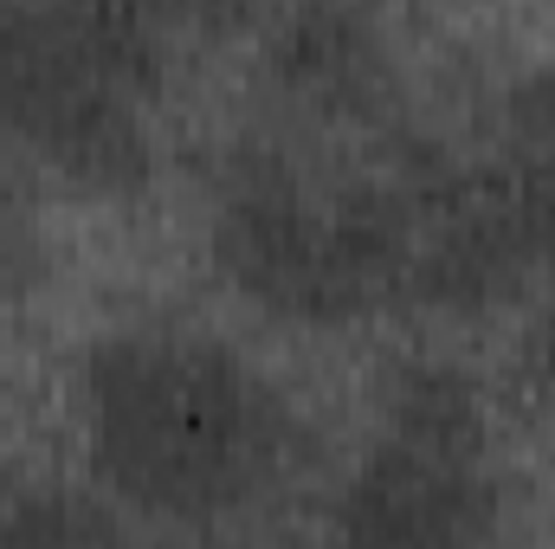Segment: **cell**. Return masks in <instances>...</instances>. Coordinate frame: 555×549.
<instances>
[{
	"instance_id": "6da1fadb",
	"label": "cell",
	"mask_w": 555,
	"mask_h": 549,
	"mask_svg": "<svg viewBox=\"0 0 555 549\" xmlns=\"http://www.w3.org/2000/svg\"><path fill=\"white\" fill-rule=\"evenodd\" d=\"M85 446L117 505L214 524L266 505L304 459L297 413L207 330L124 323L85 356Z\"/></svg>"
},
{
	"instance_id": "8fae6325",
	"label": "cell",
	"mask_w": 555,
	"mask_h": 549,
	"mask_svg": "<svg viewBox=\"0 0 555 549\" xmlns=\"http://www.w3.org/2000/svg\"><path fill=\"white\" fill-rule=\"evenodd\" d=\"M524 356H530V382H543L555 395V310L530 330V349H524Z\"/></svg>"
},
{
	"instance_id": "30bf717a",
	"label": "cell",
	"mask_w": 555,
	"mask_h": 549,
	"mask_svg": "<svg viewBox=\"0 0 555 549\" xmlns=\"http://www.w3.org/2000/svg\"><path fill=\"white\" fill-rule=\"evenodd\" d=\"M26 259H33V233H26L20 194H13L7 175H0V291H13V284L26 278Z\"/></svg>"
},
{
	"instance_id": "7a4b0ae2",
	"label": "cell",
	"mask_w": 555,
	"mask_h": 549,
	"mask_svg": "<svg viewBox=\"0 0 555 549\" xmlns=\"http://www.w3.org/2000/svg\"><path fill=\"white\" fill-rule=\"evenodd\" d=\"M382 310L478 317L524 291L537 246L498 162H465L401 124L375 130V155L349 175Z\"/></svg>"
},
{
	"instance_id": "52a82bcc",
	"label": "cell",
	"mask_w": 555,
	"mask_h": 549,
	"mask_svg": "<svg viewBox=\"0 0 555 549\" xmlns=\"http://www.w3.org/2000/svg\"><path fill=\"white\" fill-rule=\"evenodd\" d=\"M537 266H555V72H530L504 98V155H498Z\"/></svg>"
},
{
	"instance_id": "3957f363",
	"label": "cell",
	"mask_w": 555,
	"mask_h": 549,
	"mask_svg": "<svg viewBox=\"0 0 555 549\" xmlns=\"http://www.w3.org/2000/svg\"><path fill=\"white\" fill-rule=\"evenodd\" d=\"M162 59L65 0H0V137L85 194H142L155 175Z\"/></svg>"
},
{
	"instance_id": "ba28073f",
	"label": "cell",
	"mask_w": 555,
	"mask_h": 549,
	"mask_svg": "<svg viewBox=\"0 0 555 549\" xmlns=\"http://www.w3.org/2000/svg\"><path fill=\"white\" fill-rule=\"evenodd\" d=\"M65 7L91 13L98 26L124 33L130 46L155 52V59H168V46L181 33H207V26H220L233 13V0H65Z\"/></svg>"
},
{
	"instance_id": "8992f818",
	"label": "cell",
	"mask_w": 555,
	"mask_h": 549,
	"mask_svg": "<svg viewBox=\"0 0 555 549\" xmlns=\"http://www.w3.org/2000/svg\"><path fill=\"white\" fill-rule=\"evenodd\" d=\"M278 98L336 130L395 124V59L375 20L349 0H291L266 33Z\"/></svg>"
},
{
	"instance_id": "5b68a950",
	"label": "cell",
	"mask_w": 555,
	"mask_h": 549,
	"mask_svg": "<svg viewBox=\"0 0 555 549\" xmlns=\"http://www.w3.org/2000/svg\"><path fill=\"white\" fill-rule=\"evenodd\" d=\"M336 531L356 544H478L498 531L491 420L465 369H395L382 433L336 498Z\"/></svg>"
},
{
	"instance_id": "9c48e42d",
	"label": "cell",
	"mask_w": 555,
	"mask_h": 549,
	"mask_svg": "<svg viewBox=\"0 0 555 549\" xmlns=\"http://www.w3.org/2000/svg\"><path fill=\"white\" fill-rule=\"evenodd\" d=\"M117 518L98 511L91 498L65 491H0V544H78V537H111Z\"/></svg>"
},
{
	"instance_id": "277c9868",
	"label": "cell",
	"mask_w": 555,
	"mask_h": 549,
	"mask_svg": "<svg viewBox=\"0 0 555 549\" xmlns=\"http://www.w3.org/2000/svg\"><path fill=\"white\" fill-rule=\"evenodd\" d=\"M207 246L227 284L278 323L336 330L382 310L356 188L284 149H240L214 181Z\"/></svg>"
}]
</instances>
